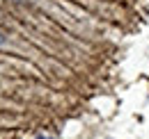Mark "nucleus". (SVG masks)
Returning a JSON list of instances; mask_svg holds the SVG:
<instances>
[{"label":"nucleus","instance_id":"obj_1","mask_svg":"<svg viewBox=\"0 0 149 139\" xmlns=\"http://www.w3.org/2000/svg\"><path fill=\"white\" fill-rule=\"evenodd\" d=\"M2 43H5V34L0 32V46H2Z\"/></svg>","mask_w":149,"mask_h":139},{"label":"nucleus","instance_id":"obj_2","mask_svg":"<svg viewBox=\"0 0 149 139\" xmlns=\"http://www.w3.org/2000/svg\"><path fill=\"white\" fill-rule=\"evenodd\" d=\"M37 139H48V137H37Z\"/></svg>","mask_w":149,"mask_h":139}]
</instances>
